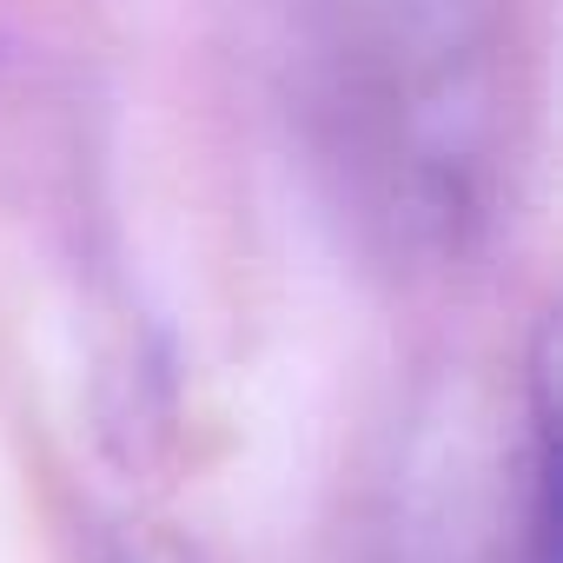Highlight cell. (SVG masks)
Returning <instances> with one entry per match:
<instances>
[{"label": "cell", "instance_id": "cell-1", "mask_svg": "<svg viewBox=\"0 0 563 563\" xmlns=\"http://www.w3.org/2000/svg\"><path fill=\"white\" fill-rule=\"evenodd\" d=\"M286 107L319 186L391 265L464 258L517 146L504 0H286Z\"/></svg>", "mask_w": 563, "mask_h": 563}, {"label": "cell", "instance_id": "cell-3", "mask_svg": "<svg viewBox=\"0 0 563 563\" xmlns=\"http://www.w3.org/2000/svg\"><path fill=\"white\" fill-rule=\"evenodd\" d=\"M107 563H192L179 543H166V537H133V543H120Z\"/></svg>", "mask_w": 563, "mask_h": 563}, {"label": "cell", "instance_id": "cell-2", "mask_svg": "<svg viewBox=\"0 0 563 563\" xmlns=\"http://www.w3.org/2000/svg\"><path fill=\"white\" fill-rule=\"evenodd\" d=\"M365 563H556V398H550V339L530 358L523 418L497 457V477L477 497H424L405 530H391Z\"/></svg>", "mask_w": 563, "mask_h": 563}]
</instances>
